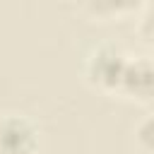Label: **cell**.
<instances>
[{
  "label": "cell",
  "instance_id": "3",
  "mask_svg": "<svg viewBox=\"0 0 154 154\" xmlns=\"http://www.w3.org/2000/svg\"><path fill=\"white\" fill-rule=\"evenodd\" d=\"M118 94L135 101H152L154 99V60L142 58V55L128 58Z\"/></svg>",
  "mask_w": 154,
  "mask_h": 154
},
{
  "label": "cell",
  "instance_id": "4",
  "mask_svg": "<svg viewBox=\"0 0 154 154\" xmlns=\"http://www.w3.org/2000/svg\"><path fill=\"white\" fill-rule=\"evenodd\" d=\"M135 142L142 152L154 154V113L144 116L137 125H135Z\"/></svg>",
  "mask_w": 154,
  "mask_h": 154
},
{
  "label": "cell",
  "instance_id": "5",
  "mask_svg": "<svg viewBox=\"0 0 154 154\" xmlns=\"http://www.w3.org/2000/svg\"><path fill=\"white\" fill-rule=\"evenodd\" d=\"M140 36L154 48V2L144 5L142 17H140Z\"/></svg>",
  "mask_w": 154,
  "mask_h": 154
},
{
  "label": "cell",
  "instance_id": "2",
  "mask_svg": "<svg viewBox=\"0 0 154 154\" xmlns=\"http://www.w3.org/2000/svg\"><path fill=\"white\" fill-rule=\"evenodd\" d=\"M38 132L26 116L7 113L0 118V154H34Z\"/></svg>",
  "mask_w": 154,
  "mask_h": 154
},
{
  "label": "cell",
  "instance_id": "1",
  "mask_svg": "<svg viewBox=\"0 0 154 154\" xmlns=\"http://www.w3.org/2000/svg\"><path fill=\"white\" fill-rule=\"evenodd\" d=\"M125 65H128V55L111 43H103L99 48L91 51V55L87 58V77L94 87H99L101 91H120V82L125 75Z\"/></svg>",
  "mask_w": 154,
  "mask_h": 154
}]
</instances>
